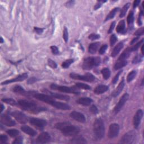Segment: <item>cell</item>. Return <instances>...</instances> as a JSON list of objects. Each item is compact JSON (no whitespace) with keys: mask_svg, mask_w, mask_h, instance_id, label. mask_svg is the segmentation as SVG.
<instances>
[{"mask_svg":"<svg viewBox=\"0 0 144 144\" xmlns=\"http://www.w3.org/2000/svg\"><path fill=\"white\" fill-rule=\"evenodd\" d=\"M143 45H142V47H141V52H142V55H143Z\"/></svg>","mask_w":144,"mask_h":144,"instance_id":"61","label":"cell"},{"mask_svg":"<svg viewBox=\"0 0 144 144\" xmlns=\"http://www.w3.org/2000/svg\"><path fill=\"white\" fill-rule=\"evenodd\" d=\"M11 115L14 117V118L21 124H25L28 121L27 117L22 111H14L11 113Z\"/></svg>","mask_w":144,"mask_h":144,"instance_id":"9","label":"cell"},{"mask_svg":"<svg viewBox=\"0 0 144 144\" xmlns=\"http://www.w3.org/2000/svg\"><path fill=\"white\" fill-rule=\"evenodd\" d=\"M101 61V58L98 56L87 57L84 59L82 67L84 70H90L93 67L99 66Z\"/></svg>","mask_w":144,"mask_h":144,"instance_id":"5","label":"cell"},{"mask_svg":"<svg viewBox=\"0 0 144 144\" xmlns=\"http://www.w3.org/2000/svg\"><path fill=\"white\" fill-rule=\"evenodd\" d=\"M34 30L37 34H42L43 33L44 29L43 28H38V27H34Z\"/></svg>","mask_w":144,"mask_h":144,"instance_id":"53","label":"cell"},{"mask_svg":"<svg viewBox=\"0 0 144 144\" xmlns=\"http://www.w3.org/2000/svg\"><path fill=\"white\" fill-rule=\"evenodd\" d=\"M115 25H116V22H113V23H111V24L110 26V28L108 31V33H111V32H113L114 27H115Z\"/></svg>","mask_w":144,"mask_h":144,"instance_id":"55","label":"cell"},{"mask_svg":"<svg viewBox=\"0 0 144 144\" xmlns=\"http://www.w3.org/2000/svg\"><path fill=\"white\" fill-rule=\"evenodd\" d=\"M107 49H108V45H102L99 50V54L100 55H103L104 53L105 52V51H107Z\"/></svg>","mask_w":144,"mask_h":144,"instance_id":"46","label":"cell"},{"mask_svg":"<svg viewBox=\"0 0 144 144\" xmlns=\"http://www.w3.org/2000/svg\"><path fill=\"white\" fill-rule=\"evenodd\" d=\"M2 101L5 102V103H6L7 104H9L11 105H13V106H15V105H16L17 102L14 100L12 99H7V98H5V99H2Z\"/></svg>","mask_w":144,"mask_h":144,"instance_id":"37","label":"cell"},{"mask_svg":"<svg viewBox=\"0 0 144 144\" xmlns=\"http://www.w3.org/2000/svg\"><path fill=\"white\" fill-rule=\"evenodd\" d=\"M73 62H74V60L72 59H68L63 62L62 64H61V66H62V67L64 69L68 68L70 65H71Z\"/></svg>","mask_w":144,"mask_h":144,"instance_id":"36","label":"cell"},{"mask_svg":"<svg viewBox=\"0 0 144 144\" xmlns=\"http://www.w3.org/2000/svg\"><path fill=\"white\" fill-rule=\"evenodd\" d=\"M6 132L11 137H15L18 136L19 134V131L16 130V129H10V130H8L6 131Z\"/></svg>","mask_w":144,"mask_h":144,"instance_id":"32","label":"cell"},{"mask_svg":"<svg viewBox=\"0 0 144 144\" xmlns=\"http://www.w3.org/2000/svg\"><path fill=\"white\" fill-rule=\"evenodd\" d=\"M142 55L138 54L134 57L133 61H132V63L133 64L139 63L142 61Z\"/></svg>","mask_w":144,"mask_h":144,"instance_id":"39","label":"cell"},{"mask_svg":"<svg viewBox=\"0 0 144 144\" xmlns=\"http://www.w3.org/2000/svg\"><path fill=\"white\" fill-rule=\"evenodd\" d=\"M122 71H120V72H119L118 73H117V74H116V75L115 76V77H114V78H113V81H112V83H113V84H116L117 82V81H118V79H119V75H120V74H121L122 73Z\"/></svg>","mask_w":144,"mask_h":144,"instance_id":"52","label":"cell"},{"mask_svg":"<svg viewBox=\"0 0 144 144\" xmlns=\"http://www.w3.org/2000/svg\"><path fill=\"white\" fill-rule=\"evenodd\" d=\"M90 111L93 114H97L99 112L98 108H97L96 106L94 105L91 106V107L90 108Z\"/></svg>","mask_w":144,"mask_h":144,"instance_id":"44","label":"cell"},{"mask_svg":"<svg viewBox=\"0 0 144 144\" xmlns=\"http://www.w3.org/2000/svg\"><path fill=\"white\" fill-rule=\"evenodd\" d=\"M101 73L103 76L104 79H109L110 76V71L109 69H108V68H105L102 69L101 70Z\"/></svg>","mask_w":144,"mask_h":144,"instance_id":"31","label":"cell"},{"mask_svg":"<svg viewBox=\"0 0 144 144\" xmlns=\"http://www.w3.org/2000/svg\"><path fill=\"white\" fill-rule=\"evenodd\" d=\"M50 96H51L52 98H54L56 99L61 100H64V101H69V96L64 95H61V94H59L56 93H54V92H49Z\"/></svg>","mask_w":144,"mask_h":144,"instance_id":"21","label":"cell"},{"mask_svg":"<svg viewBox=\"0 0 144 144\" xmlns=\"http://www.w3.org/2000/svg\"><path fill=\"white\" fill-rule=\"evenodd\" d=\"M13 91L15 93L23 94V95L26 93L25 90L22 86H19V85H16V86H15L13 89Z\"/></svg>","mask_w":144,"mask_h":144,"instance_id":"30","label":"cell"},{"mask_svg":"<svg viewBox=\"0 0 144 144\" xmlns=\"http://www.w3.org/2000/svg\"><path fill=\"white\" fill-rule=\"evenodd\" d=\"M3 42H4V40H3L2 37H1V43H3Z\"/></svg>","mask_w":144,"mask_h":144,"instance_id":"62","label":"cell"},{"mask_svg":"<svg viewBox=\"0 0 144 144\" xmlns=\"http://www.w3.org/2000/svg\"><path fill=\"white\" fill-rule=\"evenodd\" d=\"M1 122L4 125L8 126V127H12L16 125V123L14 120L10 118L7 115H1Z\"/></svg>","mask_w":144,"mask_h":144,"instance_id":"17","label":"cell"},{"mask_svg":"<svg viewBox=\"0 0 144 144\" xmlns=\"http://www.w3.org/2000/svg\"><path fill=\"white\" fill-rule=\"evenodd\" d=\"M123 46H124V45H123V42H119L118 44V45H117L114 48L113 50L112 51V52H111V56L113 57H116V56L119 54V52L121 51V50L123 47Z\"/></svg>","mask_w":144,"mask_h":144,"instance_id":"24","label":"cell"},{"mask_svg":"<svg viewBox=\"0 0 144 144\" xmlns=\"http://www.w3.org/2000/svg\"><path fill=\"white\" fill-rule=\"evenodd\" d=\"M51 140V136L49 133L46 132H43L41 133L38 137L36 141L37 143H45L50 142Z\"/></svg>","mask_w":144,"mask_h":144,"instance_id":"14","label":"cell"},{"mask_svg":"<svg viewBox=\"0 0 144 144\" xmlns=\"http://www.w3.org/2000/svg\"><path fill=\"white\" fill-rule=\"evenodd\" d=\"M131 52L130 48H128L125 51L123 52L122 54L120 55L119 57L118 58V60H125L126 59H127Z\"/></svg>","mask_w":144,"mask_h":144,"instance_id":"26","label":"cell"},{"mask_svg":"<svg viewBox=\"0 0 144 144\" xmlns=\"http://www.w3.org/2000/svg\"><path fill=\"white\" fill-rule=\"evenodd\" d=\"M134 21V14L133 11H130L127 16V23L129 26H131Z\"/></svg>","mask_w":144,"mask_h":144,"instance_id":"34","label":"cell"},{"mask_svg":"<svg viewBox=\"0 0 144 144\" xmlns=\"http://www.w3.org/2000/svg\"><path fill=\"white\" fill-rule=\"evenodd\" d=\"M142 117H143V111L141 109L138 110L136 114H135L133 120L134 127L136 129L139 127Z\"/></svg>","mask_w":144,"mask_h":144,"instance_id":"16","label":"cell"},{"mask_svg":"<svg viewBox=\"0 0 144 144\" xmlns=\"http://www.w3.org/2000/svg\"><path fill=\"white\" fill-rule=\"evenodd\" d=\"M36 81H37V79L36 78L32 77V78H31L30 79H28V81H27V83L28 84H32V83H34L35 82H36Z\"/></svg>","mask_w":144,"mask_h":144,"instance_id":"56","label":"cell"},{"mask_svg":"<svg viewBox=\"0 0 144 144\" xmlns=\"http://www.w3.org/2000/svg\"><path fill=\"white\" fill-rule=\"evenodd\" d=\"M69 76L72 79H76V80L84 81L88 82H92L95 79V76L89 73L83 75H80L79 74H76L74 73H71L69 74Z\"/></svg>","mask_w":144,"mask_h":144,"instance_id":"7","label":"cell"},{"mask_svg":"<svg viewBox=\"0 0 144 144\" xmlns=\"http://www.w3.org/2000/svg\"><path fill=\"white\" fill-rule=\"evenodd\" d=\"M70 116L72 118L74 119V120H77V121L80 123H84L86 122V120L83 114L80 112H78V111H72V113H70Z\"/></svg>","mask_w":144,"mask_h":144,"instance_id":"15","label":"cell"},{"mask_svg":"<svg viewBox=\"0 0 144 144\" xmlns=\"http://www.w3.org/2000/svg\"><path fill=\"white\" fill-rule=\"evenodd\" d=\"M128 98H129V95H128V94L127 93H124V95L121 97V98L120 99L119 102L116 105L115 108H114V113H115L116 114H117L119 112L120 110L122 109L123 106L124 105L126 102H127V101L128 100Z\"/></svg>","mask_w":144,"mask_h":144,"instance_id":"11","label":"cell"},{"mask_svg":"<svg viewBox=\"0 0 144 144\" xmlns=\"http://www.w3.org/2000/svg\"><path fill=\"white\" fill-rule=\"evenodd\" d=\"M140 4V0H136L135 1L133 2V8H136L137 6H139V5Z\"/></svg>","mask_w":144,"mask_h":144,"instance_id":"58","label":"cell"},{"mask_svg":"<svg viewBox=\"0 0 144 144\" xmlns=\"http://www.w3.org/2000/svg\"><path fill=\"white\" fill-rule=\"evenodd\" d=\"M63 39L65 42H68V29L66 27L64 28L63 31Z\"/></svg>","mask_w":144,"mask_h":144,"instance_id":"42","label":"cell"},{"mask_svg":"<svg viewBox=\"0 0 144 144\" xmlns=\"http://www.w3.org/2000/svg\"><path fill=\"white\" fill-rule=\"evenodd\" d=\"M22 143H23V138L21 136L17 137L13 142V143H15V144H19Z\"/></svg>","mask_w":144,"mask_h":144,"instance_id":"51","label":"cell"},{"mask_svg":"<svg viewBox=\"0 0 144 144\" xmlns=\"http://www.w3.org/2000/svg\"><path fill=\"white\" fill-rule=\"evenodd\" d=\"M28 78V74L27 73H23V74H20L19 75L16 76L15 78L13 79H9V80H6L4 82H3L1 83V84H7L11 83H14V82H22L23 81L25 80Z\"/></svg>","mask_w":144,"mask_h":144,"instance_id":"13","label":"cell"},{"mask_svg":"<svg viewBox=\"0 0 144 144\" xmlns=\"http://www.w3.org/2000/svg\"><path fill=\"white\" fill-rule=\"evenodd\" d=\"M29 123L32 126H34L35 127L41 129V130H42L47 125L46 120L39 118H30V119H29Z\"/></svg>","mask_w":144,"mask_h":144,"instance_id":"10","label":"cell"},{"mask_svg":"<svg viewBox=\"0 0 144 144\" xmlns=\"http://www.w3.org/2000/svg\"><path fill=\"white\" fill-rule=\"evenodd\" d=\"M124 87V78H123L122 81L119 83L118 86L116 88V89L114 90V91L112 93V96L114 97V98L118 96L120 93V92L122 91Z\"/></svg>","mask_w":144,"mask_h":144,"instance_id":"19","label":"cell"},{"mask_svg":"<svg viewBox=\"0 0 144 144\" xmlns=\"http://www.w3.org/2000/svg\"><path fill=\"white\" fill-rule=\"evenodd\" d=\"M142 15H143V11H142V10H141L139 14V19H138V21H137L139 25H141L142 24V21H141V16Z\"/></svg>","mask_w":144,"mask_h":144,"instance_id":"54","label":"cell"},{"mask_svg":"<svg viewBox=\"0 0 144 144\" xmlns=\"http://www.w3.org/2000/svg\"><path fill=\"white\" fill-rule=\"evenodd\" d=\"M75 86L79 89H84V90H90L91 87L88 84H84L83 83H77L75 84Z\"/></svg>","mask_w":144,"mask_h":144,"instance_id":"38","label":"cell"},{"mask_svg":"<svg viewBox=\"0 0 144 144\" xmlns=\"http://www.w3.org/2000/svg\"><path fill=\"white\" fill-rule=\"evenodd\" d=\"M55 127L66 136H75L77 135L80 132V130L78 127L67 122L57 123L55 124Z\"/></svg>","mask_w":144,"mask_h":144,"instance_id":"2","label":"cell"},{"mask_svg":"<svg viewBox=\"0 0 144 144\" xmlns=\"http://www.w3.org/2000/svg\"><path fill=\"white\" fill-rule=\"evenodd\" d=\"M51 50L52 52V54L54 55H58L59 54V51L58 48L55 46H51Z\"/></svg>","mask_w":144,"mask_h":144,"instance_id":"48","label":"cell"},{"mask_svg":"<svg viewBox=\"0 0 144 144\" xmlns=\"http://www.w3.org/2000/svg\"><path fill=\"white\" fill-rule=\"evenodd\" d=\"M117 32L119 33H122L125 31V22L124 20L120 21L116 29Z\"/></svg>","mask_w":144,"mask_h":144,"instance_id":"29","label":"cell"},{"mask_svg":"<svg viewBox=\"0 0 144 144\" xmlns=\"http://www.w3.org/2000/svg\"><path fill=\"white\" fill-rule=\"evenodd\" d=\"M17 103L23 109L29 111L31 113L37 114L46 110V108L40 107L36 102L26 100H19Z\"/></svg>","mask_w":144,"mask_h":144,"instance_id":"3","label":"cell"},{"mask_svg":"<svg viewBox=\"0 0 144 144\" xmlns=\"http://www.w3.org/2000/svg\"><path fill=\"white\" fill-rule=\"evenodd\" d=\"M93 133L96 139L100 140L105 135V126L103 120L101 118L96 119L93 123Z\"/></svg>","mask_w":144,"mask_h":144,"instance_id":"4","label":"cell"},{"mask_svg":"<svg viewBox=\"0 0 144 144\" xmlns=\"http://www.w3.org/2000/svg\"><path fill=\"white\" fill-rule=\"evenodd\" d=\"M33 96L39 100L47 103L48 104L52 106V107L58 109L63 110H68L70 109V107L68 104L54 100L51 96L42 93H35L33 95Z\"/></svg>","mask_w":144,"mask_h":144,"instance_id":"1","label":"cell"},{"mask_svg":"<svg viewBox=\"0 0 144 144\" xmlns=\"http://www.w3.org/2000/svg\"><path fill=\"white\" fill-rule=\"evenodd\" d=\"M137 139V134L135 131L131 130L126 133L121 138L120 142L122 143L132 144L136 142Z\"/></svg>","mask_w":144,"mask_h":144,"instance_id":"6","label":"cell"},{"mask_svg":"<svg viewBox=\"0 0 144 144\" xmlns=\"http://www.w3.org/2000/svg\"><path fill=\"white\" fill-rule=\"evenodd\" d=\"M4 108H5V107H4V105L3 104H1V112H2V111L4 110Z\"/></svg>","mask_w":144,"mask_h":144,"instance_id":"60","label":"cell"},{"mask_svg":"<svg viewBox=\"0 0 144 144\" xmlns=\"http://www.w3.org/2000/svg\"><path fill=\"white\" fill-rule=\"evenodd\" d=\"M130 3H127V4H126L124 5V6H123L122 8L121 12H120V14L119 15L120 17H123L125 16V15L126 13H127L128 8L130 7Z\"/></svg>","mask_w":144,"mask_h":144,"instance_id":"33","label":"cell"},{"mask_svg":"<svg viewBox=\"0 0 144 144\" xmlns=\"http://www.w3.org/2000/svg\"><path fill=\"white\" fill-rule=\"evenodd\" d=\"M143 33H144V28H143V27H142V28L138 29V30L135 32V35L137 36L138 37H140V36H142V35H143Z\"/></svg>","mask_w":144,"mask_h":144,"instance_id":"47","label":"cell"},{"mask_svg":"<svg viewBox=\"0 0 144 144\" xmlns=\"http://www.w3.org/2000/svg\"><path fill=\"white\" fill-rule=\"evenodd\" d=\"M50 88L52 90H57V91H59L65 92V93H74V94H79V93H80L79 92L77 91L76 90V89H75L74 88L60 86V85H57L56 84H51Z\"/></svg>","mask_w":144,"mask_h":144,"instance_id":"8","label":"cell"},{"mask_svg":"<svg viewBox=\"0 0 144 144\" xmlns=\"http://www.w3.org/2000/svg\"><path fill=\"white\" fill-rule=\"evenodd\" d=\"M8 138L7 136L4 135H1V136H0V143H5L7 141Z\"/></svg>","mask_w":144,"mask_h":144,"instance_id":"50","label":"cell"},{"mask_svg":"<svg viewBox=\"0 0 144 144\" xmlns=\"http://www.w3.org/2000/svg\"><path fill=\"white\" fill-rule=\"evenodd\" d=\"M117 41V37L116 36V34L111 35L110 38V43L111 46H113L114 44L116 43Z\"/></svg>","mask_w":144,"mask_h":144,"instance_id":"43","label":"cell"},{"mask_svg":"<svg viewBox=\"0 0 144 144\" xmlns=\"http://www.w3.org/2000/svg\"><path fill=\"white\" fill-rule=\"evenodd\" d=\"M119 132V126L117 123H113L110 124L109 130V137L110 139H113L118 136Z\"/></svg>","mask_w":144,"mask_h":144,"instance_id":"12","label":"cell"},{"mask_svg":"<svg viewBox=\"0 0 144 144\" xmlns=\"http://www.w3.org/2000/svg\"><path fill=\"white\" fill-rule=\"evenodd\" d=\"M48 65L49 66H50L52 69H56L57 68V64L54 60H52L51 59H49L48 61Z\"/></svg>","mask_w":144,"mask_h":144,"instance_id":"40","label":"cell"},{"mask_svg":"<svg viewBox=\"0 0 144 144\" xmlns=\"http://www.w3.org/2000/svg\"><path fill=\"white\" fill-rule=\"evenodd\" d=\"M107 1H98L96 3V4L95 5V7H94V10H98L99 8L101 6V5L102 4H104V3L106 2Z\"/></svg>","mask_w":144,"mask_h":144,"instance_id":"49","label":"cell"},{"mask_svg":"<svg viewBox=\"0 0 144 144\" xmlns=\"http://www.w3.org/2000/svg\"><path fill=\"white\" fill-rule=\"evenodd\" d=\"M74 1H70L67 2L66 3L65 5H66V6L68 7H72L73 5H74Z\"/></svg>","mask_w":144,"mask_h":144,"instance_id":"57","label":"cell"},{"mask_svg":"<svg viewBox=\"0 0 144 144\" xmlns=\"http://www.w3.org/2000/svg\"><path fill=\"white\" fill-rule=\"evenodd\" d=\"M100 43L99 42L91 43L89 46V52L91 54H94L98 51Z\"/></svg>","mask_w":144,"mask_h":144,"instance_id":"23","label":"cell"},{"mask_svg":"<svg viewBox=\"0 0 144 144\" xmlns=\"http://www.w3.org/2000/svg\"><path fill=\"white\" fill-rule=\"evenodd\" d=\"M143 40H142L141 41H140L139 42H138L137 44H136V45H134L133 47H132L131 48H130V50H131V51L132 52V51H136L139 48V47L140 46V45H141L142 43L143 42Z\"/></svg>","mask_w":144,"mask_h":144,"instance_id":"41","label":"cell"},{"mask_svg":"<svg viewBox=\"0 0 144 144\" xmlns=\"http://www.w3.org/2000/svg\"><path fill=\"white\" fill-rule=\"evenodd\" d=\"M70 142L73 143H86L87 141L84 137L82 136H78L72 139Z\"/></svg>","mask_w":144,"mask_h":144,"instance_id":"27","label":"cell"},{"mask_svg":"<svg viewBox=\"0 0 144 144\" xmlns=\"http://www.w3.org/2000/svg\"><path fill=\"white\" fill-rule=\"evenodd\" d=\"M119 9V8H118V7H116V8H113V9L111 10L110 12L109 13V14L106 17V19L105 20V22L108 21V20H110L111 19H113V17L115 16L116 13L118 11Z\"/></svg>","mask_w":144,"mask_h":144,"instance_id":"28","label":"cell"},{"mask_svg":"<svg viewBox=\"0 0 144 144\" xmlns=\"http://www.w3.org/2000/svg\"><path fill=\"white\" fill-rule=\"evenodd\" d=\"M127 64V61L125 60H118L117 61V63L114 65V69L115 70H118L122 68L125 66Z\"/></svg>","mask_w":144,"mask_h":144,"instance_id":"25","label":"cell"},{"mask_svg":"<svg viewBox=\"0 0 144 144\" xmlns=\"http://www.w3.org/2000/svg\"><path fill=\"white\" fill-rule=\"evenodd\" d=\"M92 100L89 98H81L77 101V103L84 106H89L92 102Z\"/></svg>","mask_w":144,"mask_h":144,"instance_id":"22","label":"cell"},{"mask_svg":"<svg viewBox=\"0 0 144 144\" xmlns=\"http://www.w3.org/2000/svg\"><path fill=\"white\" fill-rule=\"evenodd\" d=\"M21 130L25 133L31 136H34L37 135V132L33 128L28 126H23L21 127Z\"/></svg>","mask_w":144,"mask_h":144,"instance_id":"18","label":"cell"},{"mask_svg":"<svg viewBox=\"0 0 144 144\" xmlns=\"http://www.w3.org/2000/svg\"><path fill=\"white\" fill-rule=\"evenodd\" d=\"M100 35L97 34H95V33H92L91 34L90 36H89V39L93 41V40H98L99 39H100Z\"/></svg>","mask_w":144,"mask_h":144,"instance_id":"45","label":"cell"},{"mask_svg":"<svg viewBox=\"0 0 144 144\" xmlns=\"http://www.w3.org/2000/svg\"><path fill=\"white\" fill-rule=\"evenodd\" d=\"M109 89V87L107 85L104 84H100L97 86L95 90H94V92L98 95H100V94L104 93L105 92H107Z\"/></svg>","mask_w":144,"mask_h":144,"instance_id":"20","label":"cell"},{"mask_svg":"<svg viewBox=\"0 0 144 144\" xmlns=\"http://www.w3.org/2000/svg\"><path fill=\"white\" fill-rule=\"evenodd\" d=\"M140 39V37H135V39H133V40H132V42H131V45H133V44L135 43V42H136L137 41H138L139 40V39Z\"/></svg>","mask_w":144,"mask_h":144,"instance_id":"59","label":"cell"},{"mask_svg":"<svg viewBox=\"0 0 144 144\" xmlns=\"http://www.w3.org/2000/svg\"><path fill=\"white\" fill-rule=\"evenodd\" d=\"M136 74H137V72L136 70H132V71H131L127 75V82H131L135 78V77H136Z\"/></svg>","mask_w":144,"mask_h":144,"instance_id":"35","label":"cell"}]
</instances>
